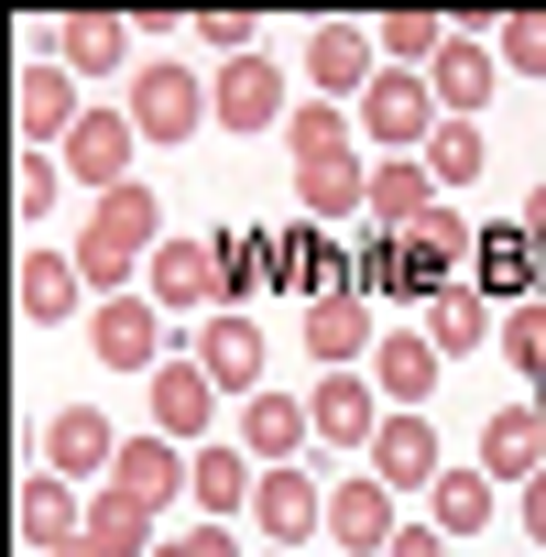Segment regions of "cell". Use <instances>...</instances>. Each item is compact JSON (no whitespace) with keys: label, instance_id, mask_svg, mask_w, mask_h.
I'll use <instances>...</instances> for the list:
<instances>
[{"label":"cell","instance_id":"1","mask_svg":"<svg viewBox=\"0 0 546 557\" xmlns=\"http://www.w3.org/2000/svg\"><path fill=\"white\" fill-rule=\"evenodd\" d=\"M350 143H361V121H339L328 99H307V110L285 121L296 197H307V219H318V230H328V219H361V197H372V164H361Z\"/></svg>","mask_w":546,"mask_h":557},{"label":"cell","instance_id":"2","mask_svg":"<svg viewBox=\"0 0 546 557\" xmlns=\"http://www.w3.org/2000/svg\"><path fill=\"white\" fill-rule=\"evenodd\" d=\"M153 251H164V208H153V186L132 175V186L99 197V219H88V240H77V273H88L99 296H121L132 262H153Z\"/></svg>","mask_w":546,"mask_h":557},{"label":"cell","instance_id":"3","mask_svg":"<svg viewBox=\"0 0 546 557\" xmlns=\"http://www.w3.org/2000/svg\"><path fill=\"white\" fill-rule=\"evenodd\" d=\"M132 132L142 143H197L208 132V77L197 66H132Z\"/></svg>","mask_w":546,"mask_h":557},{"label":"cell","instance_id":"4","mask_svg":"<svg viewBox=\"0 0 546 557\" xmlns=\"http://www.w3.org/2000/svg\"><path fill=\"white\" fill-rule=\"evenodd\" d=\"M437 121H448V110H437V88H426V77H405V66H383V77H372V99H361V143H383V153H426V143H437Z\"/></svg>","mask_w":546,"mask_h":557},{"label":"cell","instance_id":"5","mask_svg":"<svg viewBox=\"0 0 546 557\" xmlns=\"http://www.w3.org/2000/svg\"><path fill=\"white\" fill-rule=\"evenodd\" d=\"M88 350H99L110 372H142V383H153V372H164V307H153V296H99V307H88Z\"/></svg>","mask_w":546,"mask_h":557},{"label":"cell","instance_id":"6","mask_svg":"<svg viewBox=\"0 0 546 557\" xmlns=\"http://www.w3.org/2000/svg\"><path fill=\"white\" fill-rule=\"evenodd\" d=\"M470 273H481V296L535 307V296H546V240H535L524 219H502V230H481V240H470Z\"/></svg>","mask_w":546,"mask_h":557},{"label":"cell","instance_id":"7","mask_svg":"<svg viewBox=\"0 0 546 557\" xmlns=\"http://www.w3.org/2000/svg\"><path fill=\"white\" fill-rule=\"evenodd\" d=\"M372 77H383V34H361V23H318L307 34V88L318 99H372Z\"/></svg>","mask_w":546,"mask_h":557},{"label":"cell","instance_id":"8","mask_svg":"<svg viewBox=\"0 0 546 557\" xmlns=\"http://www.w3.org/2000/svg\"><path fill=\"white\" fill-rule=\"evenodd\" d=\"M470 240H481V230H470L459 208H437L426 230H405V307H437V296L459 285V262H470Z\"/></svg>","mask_w":546,"mask_h":557},{"label":"cell","instance_id":"9","mask_svg":"<svg viewBox=\"0 0 546 557\" xmlns=\"http://www.w3.org/2000/svg\"><path fill=\"white\" fill-rule=\"evenodd\" d=\"M273 285L307 296V307H328V296H350V262H339V240L318 219H296V230H273Z\"/></svg>","mask_w":546,"mask_h":557},{"label":"cell","instance_id":"10","mask_svg":"<svg viewBox=\"0 0 546 557\" xmlns=\"http://www.w3.org/2000/svg\"><path fill=\"white\" fill-rule=\"evenodd\" d=\"M437 208H448V197H437V175H426L415 153H383V164H372V197H361V219H372L383 240H405V230H426Z\"/></svg>","mask_w":546,"mask_h":557},{"label":"cell","instance_id":"11","mask_svg":"<svg viewBox=\"0 0 546 557\" xmlns=\"http://www.w3.org/2000/svg\"><path fill=\"white\" fill-rule=\"evenodd\" d=\"M307 416H318V437H328V448H372L394 405H383V383H372V372H318Z\"/></svg>","mask_w":546,"mask_h":557},{"label":"cell","instance_id":"12","mask_svg":"<svg viewBox=\"0 0 546 557\" xmlns=\"http://www.w3.org/2000/svg\"><path fill=\"white\" fill-rule=\"evenodd\" d=\"M186 481H197V448H175V437H121V459H110V492L121 503H186Z\"/></svg>","mask_w":546,"mask_h":557},{"label":"cell","instance_id":"13","mask_svg":"<svg viewBox=\"0 0 546 557\" xmlns=\"http://www.w3.org/2000/svg\"><path fill=\"white\" fill-rule=\"evenodd\" d=\"M12 524H23V546H34V557H66V546H88V503H77L55 470H23V492H12Z\"/></svg>","mask_w":546,"mask_h":557},{"label":"cell","instance_id":"14","mask_svg":"<svg viewBox=\"0 0 546 557\" xmlns=\"http://www.w3.org/2000/svg\"><path fill=\"white\" fill-rule=\"evenodd\" d=\"M251 524H262V546H296V557H307V535H328V492H318L307 470H262Z\"/></svg>","mask_w":546,"mask_h":557},{"label":"cell","instance_id":"15","mask_svg":"<svg viewBox=\"0 0 546 557\" xmlns=\"http://www.w3.org/2000/svg\"><path fill=\"white\" fill-rule=\"evenodd\" d=\"M208 110H219V132H273V121H296V110H285V66H262V55L219 66V77H208Z\"/></svg>","mask_w":546,"mask_h":557},{"label":"cell","instance_id":"16","mask_svg":"<svg viewBox=\"0 0 546 557\" xmlns=\"http://www.w3.org/2000/svg\"><path fill=\"white\" fill-rule=\"evenodd\" d=\"M186 361H197V372H208L219 394H240V405L262 394V329H251V318H197Z\"/></svg>","mask_w":546,"mask_h":557},{"label":"cell","instance_id":"17","mask_svg":"<svg viewBox=\"0 0 546 557\" xmlns=\"http://www.w3.org/2000/svg\"><path fill=\"white\" fill-rule=\"evenodd\" d=\"M361 459H372V481H383L394 503H405V492H437V470H448V459H437V426H426V416H383V437H372Z\"/></svg>","mask_w":546,"mask_h":557},{"label":"cell","instance_id":"18","mask_svg":"<svg viewBox=\"0 0 546 557\" xmlns=\"http://www.w3.org/2000/svg\"><path fill=\"white\" fill-rule=\"evenodd\" d=\"M77 121H88V110H77V77H66L55 55H34V66H23V153H66Z\"/></svg>","mask_w":546,"mask_h":557},{"label":"cell","instance_id":"19","mask_svg":"<svg viewBox=\"0 0 546 557\" xmlns=\"http://www.w3.org/2000/svg\"><path fill=\"white\" fill-rule=\"evenodd\" d=\"M437 339L426 329H383V350H372V383H383V405L394 416H426V394H437Z\"/></svg>","mask_w":546,"mask_h":557},{"label":"cell","instance_id":"20","mask_svg":"<svg viewBox=\"0 0 546 557\" xmlns=\"http://www.w3.org/2000/svg\"><path fill=\"white\" fill-rule=\"evenodd\" d=\"M132 143H142L132 110H88V121L66 132V175H88V186L110 197V186H132Z\"/></svg>","mask_w":546,"mask_h":557},{"label":"cell","instance_id":"21","mask_svg":"<svg viewBox=\"0 0 546 557\" xmlns=\"http://www.w3.org/2000/svg\"><path fill=\"white\" fill-rule=\"evenodd\" d=\"M251 492H262V459H251L240 437H219V448H197V481H186V503H197L208 524H229V513H251Z\"/></svg>","mask_w":546,"mask_h":557},{"label":"cell","instance_id":"22","mask_svg":"<svg viewBox=\"0 0 546 557\" xmlns=\"http://www.w3.org/2000/svg\"><path fill=\"white\" fill-rule=\"evenodd\" d=\"M328 535H339L350 557H383V546L405 535V513H394V492L361 470V481H339V492H328Z\"/></svg>","mask_w":546,"mask_h":557},{"label":"cell","instance_id":"23","mask_svg":"<svg viewBox=\"0 0 546 557\" xmlns=\"http://www.w3.org/2000/svg\"><path fill=\"white\" fill-rule=\"evenodd\" d=\"M318 437V416H307V394H251L240 405V448L262 459V470H296V448Z\"/></svg>","mask_w":546,"mask_h":557},{"label":"cell","instance_id":"24","mask_svg":"<svg viewBox=\"0 0 546 557\" xmlns=\"http://www.w3.org/2000/svg\"><path fill=\"white\" fill-rule=\"evenodd\" d=\"M492 77H502V55H492V34H459L437 66H426V88H437V110L448 121H481V99H492Z\"/></svg>","mask_w":546,"mask_h":557},{"label":"cell","instance_id":"25","mask_svg":"<svg viewBox=\"0 0 546 557\" xmlns=\"http://www.w3.org/2000/svg\"><path fill=\"white\" fill-rule=\"evenodd\" d=\"M208 426H219V383H208L197 361H164V372H153V437L186 448V437H208Z\"/></svg>","mask_w":546,"mask_h":557},{"label":"cell","instance_id":"26","mask_svg":"<svg viewBox=\"0 0 546 557\" xmlns=\"http://www.w3.org/2000/svg\"><path fill=\"white\" fill-rule=\"evenodd\" d=\"M481 470L524 492V481L546 470V416H535V405H502V416H481Z\"/></svg>","mask_w":546,"mask_h":557},{"label":"cell","instance_id":"27","mask_svg":"<svg viewBox=\"0 0 546 557\" xmlns=\"http://www.w3.org/2000/svg\"><path fill=\"white\" fill-rule=\"evenodd\" d=\"M142 273H153V307H208L219 318V240H164Z\"/></svg>","mask_w":546,"mask_h":557},{"label":"cell","instance_id":"28","mask_svg":"<svg viewBox=\"0 0 546 557\" xmlns=\"http://www.w3.org/2000/svg\"><path fill=\"white\" fill-rule=\"evenodd\" d=\"M307 350H318V372H350V361L383 350V329H372L361 296H328V307H307Z\"/></svg>","mask_w":546,"mask_h":557},{"label":"cell","instance_id":"29","mask_svg":"<svg viewBox=\"0 0 546 557\" xmlns=\"http://www.w3.org/2000/svg\"><path fill=\"white\" fill-rule=\"evenodd\" d=\"M12 296H23V318H34V329H55V318L88 296V273H77V251H45V240H34V251H23V285H12Z\"/></svg>","mask_w":546,"mask_h":557},{"label":"cell","instance_id":"30","mask_svg":"<svg viewBox=\"0 0 546 557\" xmlns=\"http://www.w3.org/2000/svg\"><path fill=\"white\" fill-rule=\"evenodd\" d=\"M121 55H132V23H110V12H66L55 23V66L66 77H110Z\"/></svg>","mask_w":546,"mask_h":557},{"label":"cell","instance_id":"31","mask_svg":"<svg viewBox=\"0 0 546 557\" xmlns=\"http://www.w3.org/2000/svg\"><path fill=\"white\" fill-rule=\"evenodd\" d=\"M121 459V437H110V416H88V405H66L55 426H45V470L55 481H77V470H110Z\"/></svg>","mask_w":546,"mask_h":557},{"label":"cell","instance_id":"32","mask_svg":"<svg viewBox=\"0 0 546 557\" xmlns=\"http://www.w3.org/2000/svg\"><path fill=\"white\" fill-rule=\"evenodd\" d=\"M492 492H502V481H492L481 459H470V470H437V492H426V524L459 546V535H481V524H492Z\"/></svg>","mask_w":546,"mask_h":557},{"label":"cell","instance_id":"33","mask_svg":"<svg viewBox=\"0 0 546 557\" xmlns=\"http://www.w3.org/2000/svg\"><path fill=\"white\" fill-rule=\"evenodd\" d=\"M273 285V230H219V318H240V296Z\"/></svg>","mask_w":546,"mask_h":557},{"label":"cell","instance_id":"34","mask_svg":"<svg viewBox=\"0 0 546 557\" xmlns=\"http://www.w3.org/2000/svg\"><path fill=\"white\" fill-rule=\"evenodd\" d=\"M426 339H437V361H459V350L502 339V329H492V296H481V285H448V296L426 307Z\"/></svg>","mask_w":546,"mask_h":557},{"label":"cell","instance_id":"35","mask_svg":"<svg viewBox=\"0 0 546 557\" xmlns=\"http://www.w3.org/2000/svg\"><path fill=\"white\" fill-rule=\"evenodd\" d=\"M88 546H99V557H153L164 535H153V513H142V503L99 492V503H88Z\"/></svg>","mask_w":546,"mask_h":557},{"label":"cell","instance_id":"36","mask_svg":"<svg viewBox=\"0 0 546 557\" xmlns=\"http://www.w3.org/2000/svg\"><path fill=\"white\" fill-rule=\"evenodd\" d=\"M481 121H437V143H426V175H437V197H459V186H481Z\"/></svg>","mask_w":546,"mask_h":557},{"label":"cell","instance_id":"37","mask_svg":"<svg viewBox=\"0 0 546 557\" xmlns=\"http://www.w3.org/2000/svg\"><path fill=\"white\" fill-rule=\"evenodd\" d=\"M448 45H459V34H448L437 12H394V23H383V66H405V77H415V66H437Z\"/></svg>","mask_w":546,"mask_h":557},{"label":"cell","instance_id":"38","mask_svg":"<svg viewBox=\"0 0 546 557\" xmlns=\"http://www.w3.org/2000/svg\"><path fill=\"white\" fill-rule=\"evenodd\" d=\"M350 296H361V307H372V296L405 307V240H361V251H350Z\"/></svg>","mask_w":546,"mask_h":557},{"label":"cell","instance_id":"39","mask_svg":"<svg viewBox=\"0 0 546 557\" xmlns=\"http://www.w3.org/2000/svg\"><path fill=\"white\" fill-rule=\"evenodd\" d=\"M492 55L524 66V77H546V12H502V23H492Z\"/></svg>","mask_w":546,"mask_h":557},{"label":"cell","instance_id":"40","mask_svg":"<svg viewBox=\"0 0 546 557\" xmlns=\"http://www.w3.org/2000/svg\"><path fill=\"white\" fill-rule=\"evenodd\" d=\"M502 361H513V372H524V383H546V296H535V307H513V318H502Z\"/></svg>","mask_w":546,"mask_h":557},{"label":"cell","instance_id":"41","mask_svg":"<svg viewBox=\"0 0 546 557\" xmlns=\"http://www.w3.org/2000/svg\"><path fill=\"white\" fill-rule=\"evenodd\" d=\"M55 186H66V164H55V153H23V230H45Z\"/></svg>","mask_w":546,"mask_h":557},{"label":"cell","instance_id":"42","mask_svg":"<svg viewBox=\"0 0 546 557\" xmlns=\"http://www.w3.org/2000/svg\"><path fill=\"white\" fill-rule=\"evenodd\" d=\"M197 45L240 66V55H251V12H197Z\"/></svg>","mask_w":546,"mask_h":557},{"label":"cell","instance_id":"43","mask_svg":"<svg viewBox=\"0 0 546 557\" xmlns=\"http://www.w3.org/2000/svg\"><path fill=\"white\" fill-rule=\"evenodd\" d=\"M153 557H240V535H229V524H197V535H164Z\"/></svg>","mask_w":546,"mask_h":557},{"label":"cell","instance_id":"44","mask_svg":"<svg viewBox=\"0 0 546 557\" xmlns=\"http://www.w3.org/2000/svg\"><path fill=\"white\" fill-rule=\"evenodd\" d=\"M383 557H448V535H437V524H405V535H394Z\"/></svg>","mask_w":546,"mask_h":557},{"label":"cell","instance_id":"45","mask_svg":"<svg viewBox=\"0 0 546 557\" xmlns=\"http://www.w3.org/2000/svg\"><path fill=\"white\" fill-rule=\"evenodd\" d=\"M524 535H535V546H546V470H535V481H524Z\"/></svg>","mask_w":546,"mask_h":557},{"label":"cell","instance_id":"46","mask_svg":"<svg viewBox=\"0 0 546 557\" xmlns=\"http://www.w3.org/2000/svg\"><path fill=\"white\" fill-rule=\"evenodd\" d=\"M524 230H535V240H546V186H535V197H524Z\"/></svg>","mask_w":546,"mask_h":557},{"label":"cell","instance_id":"47","mask_svg":"<svg viewBox=\"0 0 546 557\" xmlns=\"http://www.w3.org/2000/svg\"><path fill=\"white\" fill-rule=\"evenodd\" d=\"M262 557H296V546H262Z\"/></svg>","mask_w":546,"mask_h":557},{"label":"cell","instance_id":"48","mask_svg":"<svg viewBox=\"0 0 546 557\" xmlns=\"http://www.w3.org/2000/svg\"><path fill=\"white\" fill-rule=\"evenodd\" d=\"M66 557H99V546H66Z\"/></svg>","mask_w":546,"mask_h":557},{"label":"cell","instance_id":"49","mask_svg":"<svg viewBox=\"0 0 546 557\" xmlns=\"http://www.w3.org/2000/svg\"><path fill=\"white\" fill-rule=\"evenodd\" d=\"M535 416H546V394H535Z\"/></svg>","mask_w":546,"mask_h":557}]
</instances>
